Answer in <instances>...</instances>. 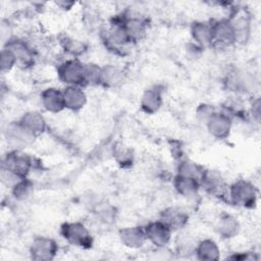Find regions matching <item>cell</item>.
<instances>
[{"label":"cell","instance_id":"29","mask_svg":"<svg viewBox=\"0 0 261 261\" xmlns=\"http://www.w3.org/2000/svg\"><path fill=\"white\" fill-rule=\"evenodd\" d=\"M85 87L101 86L102 82V66L95 62L84 63Z\"/></svg>","mask_w":261,"mask_h":261},{"label":"cell","instance_id":"14","mask_svg":"<svg viewBox=\"0 0 261 261\" xmlns=\"http://www.w3.org/2000/svg\"><path fill=\"white\" fill-rule=\"evenodd\" d=\"M224 86L233 93H247L253 86L252 76L241 69H231L224 76Z\"/></svg>","mask_w":261,"mask_h":261},{"label":"cell","instance_id":"23","mask_svg":"<svg viewBox=\"0 0 261 261\" xmlns=\"http://www.w3.org/2000/svg\"><path fill=\"white\" fill-rule=\"evenodd\" d=\"M126 75L124 70L115 64H105L102 66L101 87L106 89H116L123 85Z\"/></svg>","mask_w":261,"mask_h":261},{"label":"cell","instance_id":"31","mask_svg":"<svg viewBox=\"0 0 261 261\" xmlns=\"http://www.w3.org/2000/svg\"><path fill=\"white\" fill-rule=\"evenodd\" d=\"M93 210L96 219L103 224H110L116 219L115 207L110 204L98 203Z\"/></svg>","mask_w":261,"mask_h":261},{"label":"cell","instance_id":"34","mask_svg":"<svg viewBox=\"0 0 261 261\" xmlns=\"http://www.w3.org/2000/svg\"><path fill=\"white\" fill-rule=\"evenodd\" d=\"M17 65L14 55L7 49L2 48L0 53V69L2 73L11 71Z\"/></svg>","mask_w":261,"mask_h":261},{"label":"cell","instance_id":"18","mask_svg":"<svg viewBox=\"0 0 261 261\" xmlns=\"http://www.w3.org/2000/svg\"><path fill=\"white\" fill-rule=\"evenodd\" d=\"M163 105V90L154 86L144 91L140 99V107L146 114H155Z\"/></svg>","mask_w":261,"mask_h":261},{"label":"cell","instance_id":"28","mask_svg":"<svg viewBox=\"0 0 261 261\" xmlns=\"http://www.w3.org/2000/svg\"><path fill=\"white\" fill-rule=\"evenodd\" d=\"M205 168L198 164L197 162L189 159V158H182L177 162L176 166V173L188 176V177H193L196 178L200 181V178L204 172Z\"/></svg>","mask_w":261,"mask_h":261},{"label":"cell","instance_id":"22","mask_svg":"<svg viewBox=\"0 0 261 261\" xmlns=\"http://www.w3.org/2000/svg\"><path fill=\"white\" fill-rule=\"evenodd\" d=\"M172 185L175 192L187 199L194 198L198 195L199 191L201 190L200 181L193 177L184 176L180 174H175L172 178Z\"/></svg>","mask_w":261,"mask_h":261},{"label":"cell","instance_id":"9","mask_svg":"<svg viewBox=\"0 0 261 261\" xmlns=\"http://www.w3.org/2000/svg\"><path fill=\"white\" fill-rule=\"evenodd\" d=\"M147 242L157 249L165 248L171 241L172 230L160 219L148 222L144 226Z\"/></svg>","mask_w":261,"mask_h":261},{"label":"cell","instance_id":"17","mask_svg":"<svg viewBox=\"0 0 261 261\" xmlns=\"http://www.w3.org/2000/svg\"><path fill=\"white\" fill-rule=\"evenodd\" d=\"M232 16H228L230 19L233 32H234V38H236V45L246 44L251 36V20L248 14L245 12H242L241 10L237 9L234 13H231Z\"/></svg>","mask_w":261,"mask_h":261},{"label":"cell","instance_id":"5","mask_svg":"<svg viewBox=\"0 0 261 261\" xmlns=\"http://www.w3.org/2000/svg\"><path fill=\"white\" fill-rule=\"evenodd\" d=\"M3 48L9 50L14 55L18 66L22 68H30L35 64V50L33 46L24 39L10 37L5 41Z\"/></svg>","mask_w":261,"mask_h":261},{"label":"cell","instance_id":"4","mask_svg":"<svg viewBox=\"0 0 261 261\" xmlns=\"http://www.w3.org/2000/svg\"><path fill=\"white\" fill-rule=\"evenodd\" d=\"M84 63L80 59L67 58L57 66V76L65 87H85Z\"/></svg>","mask_w":261,"mask_h":261},{"label":"cell","instance_id":"33","mask_svg":"<svg viewBox=\"0 0 261 261\" xmlns=\"http://www.w3.org/2000/svg\"><path fill=\"white\" fill-rule=\"evenodd\" d=\"M84 25L90 31H99L101 34L104 31L102 28V21L100 15L93 9H90L84 13Z\"/></svg>","mask_w":261,"mask_h":261},{"label":"cell","instance_id":"35","mask_svg":"<svg viewBox=\"0 0 261 261\" xmlns=\"http://www.w3.org/2000/svg\"><path fill=\"white\" fill-rule=\"evenodd\" d=\"M217 110L214 108L213 105L207 104V103H202L200 104L197 109H196V117L197 119L203 123L204 125L206 122L211 118V116L216 112Z\"/></svg>","mask_w":261,"mask_h":261},{"label":"cell","instance_id":"26","mask_svg":"<svg viewBox=\"0 0 261 261\" xmlns=\"http://www.w3.org/2000/svg\"><path fill=\"white\" fill-rule=\"evenodd\" d=\"M59 44L61 50L65 55L68 56V58L80 59V57L88 51V45L85 42L69 36L62 37Z\"/></svg>","mask_w":261,"mask_h":261},{"label":"cell","instance_id":"20","mask_svg":"<svg viewBox=\"0 0 261 261\" xmlns=\"http://www.w3.org/2000/svg\"><path fill=\"white\" fill-rule=\"evenodd\" d=\"M18 122L36 138L43 135L47 129V121L44 115L37 110L24 112L19 117Z\"/></svg>","mask_w":261,"mask_h":261},{"label":"cell","instance_id":"13","mask_svg":"<svg viewBox=\"0 0 261 261\" xmlns=\"http://www.w3.org/2000/svg\"><path fill=\"white\" fill-rule=\"evenodd\" d=\"M159 219L163 221L172 230V232H174L184 229L188 225L190 215L181 207L169 206L160 212Z\"/></svg>","mask_w":261,"mask_h":261},{"label":"cell","instance_id":"3","mask_svg":"<svg viewBox=\"0 0 261 261\" xmlns=\"http://www.w3.org/2000/svg\"><path fill=\"white\" fill-rule=\"evenodd\" d=\"M1 167L6 168L19 178L29 177L34 167L33 157L23 150H9L2 158Z\"/></svg>","mask_w":261,"mask_h":261},{"label":"cell","instance_id":"25","mask_svg":"<svg viewBox=\"0 0 261 261\" xmlns=\"http://www.w3.org/2000/svg\"><path fill=\"white\" fill-rule=\"evenodd\" d=\"M241 224L239 220L230 214H223L216 223V231L223 239H232L239 234Z\"/></svg>","mask_w":261,"mask_h":261},{"label":"cell","instance_id":"2","mask_svg":"<svg viewBox=\"0 0 261 261\" xmlns=\"http://www.w3.org/2000/svg\"><path fill=\"white\" fill-rule=\"evenodd\" d=\"M60 234L66 243L80 249H90L94 243L90 229L81 221H66L62 223Z\"/></svg>","mask_w":261,"mask_h":261},{"label":"cell","instance_id":"6","mask_svg":"<svg viewBox=\"0 0 261 261\" xmlns=\"http://www.w3.org/2000/svg\"><path fill=\"white\" fill-rule=\"evenodd\" d=\"M212 28V47L219 50H225L236 45L233 27L228 17L211 22Z\"/></svg>","mask_w":261,"mask_h":261},{"label":"cell","instance_id":"16","mask_svg":"<svg viewBox=\"0 0 261 261\" xmlns=\"http://www.w3.org/2000/svg\"><path fill=\"white\" fill-rule=\"evenodd\" d=\"M118 238L121 244L129 249H140L147 242L144 226L140 225L121 227L118 231Z\"/></svg>","mask_w":261,"mask_h":261},{"label":"cell","instance_id":"27","mask_svg":"<svg viewBox=\"0 0 261 261\" xmlns=\"http://www.w3.org/2000/svg\"><path fill=\"white\" fill-rule=\"evenodd\" d=\"M11 196L14 200L18 202H23L29 200L35 192V184L29 177L19 179L11 189Z\"/></svg>","mask_w":261,"mask_h":261},{"label":"cell","instance_id":"24","mask_svg":"<svg viewBox=\"0 0 261 261\" xmlns=\"http://www.w3.org/2000/svg\"><path fill=\"white\" fill-rule=\"evenodd\" d=\"M195 255L201 261H215L220 258V248L214 240L204 239L197 243Z\"/></svg>","mask_w":261,"mask_h":261},{"label":"cell","instance_id":"15","mask_svg":"<svg viewBox=\"0 0 261 261\" xmlns=\"http://www.w3.org/2000/svg\"><path fill=\"white\" fill-rule=\"evenodd\" d=\"M40 101L42 107L49 113L57 114L65 109L63 92L55 87L44 89L40 94Z\"/></svg>","mask_w":261,"mask_h":261},{"label":"cell","instance_id":"36","mask_svg":"<svg viewBox=\"0 0 261 261\" xmlns=\"http://www.w3.org/2000/svg\"><path fill=\"white\" fill-rule=\"evenodd\" d=\"M260 104H261L260 99L256 98L254 101H252L250 111H249L253 120H255L257 123L260 122Z\"/></svg>","mask_w":261,"mask_h":261},{"label":"cell","instance_id":"7","mask_svg":"<svg viewBox=\"0 0 261 261\" xmlns=\"http://www.w3.org/2000/svg\"><path fill=\"white\" fill-rule=\"evenodd\" d=\"M3 136L10 150H23L33 144L36 137L24 128L18 120L11 121L6 124L3 129Z\"/></svg>","mask_w":261,"mask_h":261},{"label":"cell","instance_id":"19","mask_svg":"<svg viewBox=\"0 0 261 261\" xmlns=\"http://www.w3.org/2000/svg\"><path fill=\"white\" fill-rule=\"evenodd\" d=\"M193 43L202 49L212 47V28L211 22L197 20L191 24L190 28Z\"/></svg>","mask_w":261,"mask_h":261},{"label":"cell","instance_id":"8","mask_svg":"<svg viewBox=\"0 0 261 261\" xmlns=\"http://www.w3.org/2000/svg\"><path fill=\"white\" fill-rule=\"evenodd\" d=\"M58 250V244L54 239L38 236L33 239L29 248V253L33 260L51 261L56 257Z\"/></svg>","mask_w":261,"mask_h":261},{"label":"cell","instance_id":"32","mask_svg":"<svg viewBox=\"0 0 261 261\" xmlns=\"http://www.w3.org/2000/svg\"><path fill=\"white\" fill-rule=\"evenodd\" d=\"M197 243L191 236L189 234H180L177 237L175 241V249L178 254L181 255H195V250Z\"/></svg>","mask_w":261,"mask_h":261},{"label":"cell","instance_id":"37","mask_svg":"<svg viewBox=\"0 0 261 261\" xmlns=\"http://www.w3.org/2000/svg\"><path fill=\"white\" fill-rule=\"evenodd\" d=\"M55 4L61 10H69L72 8V6H74L75 3L72 1H56Z\"/></svg>","mask_w":261,"mask_h":261},{"label":"cell","instance_id":"12","mask_svg":"<svg viewBox=\"0 0 261 261\" xmlns=\"http://www.w3.org/2000/svg\"><path fill=\"white\" fill-rule=\"evenodd\" d=\"M232 119L222 111H216L206 122L208 133L217 140H224L229 137L232 128Z\"/></svg>","mask_w":261,"mask_h":261},{"label":"cell","instance_id":"21","mask_svg":"<svg viewBox=\"0 0 261 261\" xmlns=\"http://www.w3.org/2000/svg\"><path fill=\"white\" fill-rule=\"evenodd\" d=\"M62 92L65 109L72 112H79L88 103V96L83 87H64Z\"/></svg>","mask_w":261,"mask_h":261},{"label":"cell","instance_id":"11","mask_svg":"<svg viewBox=\"0 0 261 261\" xmlns=\"http://www.w3.org/2000/svg\"><path fill=\"white\" fill-rule=\"evenodd\" d=\"M119 17L128 38L134 44L141 41L146 36L148 23L145 17L136 13H122Z\"/></svg>","mask_w":261,"mask_h":261},{"label":"cell","instance_id":"10","mask_svg":"<svg viewBox=\"0 0 261 261\" xmlns=\"http://www.w3.org/2000/svg\"><path fill=\"white\" fill-rule=\"evenodd\" d=\"M200 186L206 193L215 197H224L226 199L227 185L223 175L218 170L205 168L200 178Z\"/></svg>","mask_w":261,"mask_h":261},{"label":"cell","instance_id":"1","mask_svg":"<svg viewBox=\"0 0 261 261\" xmlns=\"http://www.w3.org/2000/svg\"><path fill=\"white\" fill-rule=\"evenodd\" d=\"M258 191L253 182L247 179H238L227 186L226 200L228 203L246 209H252L256 206Z\"/></svg>","mask_w":261,"mask_h":261},{"label":"cell","instance_id":"30","mask_svg":"<svg viewBox=\"0 0 261 261\" xmlns=\"http://www.w3.org/2000/svg\"><path fill=\"white\" fill-rule=\"evenodd\" d=\"M112 155L114 160L120 167L126 168L133 165L134 162V152L130 148L123 145L122 143H117L113 146Z\"/></svg>","mask_w":261,"mask_h":261}]
</instances>
